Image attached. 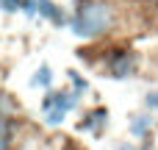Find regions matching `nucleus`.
Instances as JSON below:
<instances>
[{
	"mask_svg": "<svg viewBox=\"0 0 158 150\" xmlns=\"http://www.w3.org/2000/svg\"><path fill=\"white\" fill-rule=\"evenodd\" d=\"M19 8H22V11H28V14H33V11H36V0H22V3H19Z\"/></svg>",
	"mask_w": 158,
	"mask_h": 150,
	"instance_id": "9",
	"label": "nucleus"
},
{
	"mask_svg": "<svg viewBox=\"0 0 158 150\" xmlns=\"http://www.w3.org/2000/svg\"><path fill=\"white\" fill-rule=\"evenodd\" d=\"M17 150H47V148H44L39 139H25V142H22V145H19Z\"/></svg>",
	"mask_w": 158,
	"mask_h": 150,
	"instance_id": "8",
	"label": "nucleus"
},
{
	"mask_svg": "<svg viewBox=\"0 0 158 150\" xmlns=\"http://www.w3.org/2000/svg\"><path fill=\"white\" fill-rule=\"evenodd\" d=\"M8 136H11V122L8 117H0V150H8Z\"/></svg>",
	"mask_w": 158,
	"mask_h": 150,
	"instance_id": "4",
	"label": "nucleus"
},
{
	"mask_svg": "<svg viewBox=\"0 0 158 150\" xmlns=\"http://www.w3.org/2000/svg\"><path fill=\"white\" fill-rule=\"evenodd\" d=\"M133 64H136V56L119 50V53L114 56V61H111V75H114V78H128V75L133 72Z\"/></svg>",
	"mask_w": 158,
	"mask_h": 150,
	"instance_id": "2",
	"label": "nucleus"
},
{
	"mask_svg": "<svg viewBox=\"0 0 158 150\" xmlns=\"http://www.w3.org/2000/svg\"><path fill=\"white\" fill-rule=\"evenodd\" d=\"M147 103H150V106H158V92H153V95L147 97Z\"/></svg>",
	"mask_w": 158,
	"mask_h": 150,
	"instance_id": "10",
	"label": "nucleus"
},
{
	"mask_svg": "<svg viewBox=\"0 0 158 150\" xmlns=\"http://www.w3.org/2000/svg\"><path fill=\"white\" fill-rule=\"evenodd\" d=\"M44 114H47V122H50V125H58V122L64 120V114H67V111H64V109H47Z\"/></svg>",
	"mask_w": 158,
	"mask_h": 150,
	"instance_id": "7",
	"label": "nucleus"
},
{
	"mask_svg": "<svg viewBox=\"0 0 158 150\" xmlns=\"http://www.w3.org/2000/svg\"><path fill=\"white\" fill-rule=\"evenodd\" d=\"M119 150H133V148H131V145H122V148H119Z\"/></svg>",
	"mask_w": 158,
	"mask_h": 150,
	"instance_id": "11",
	"label": "nucleus"
},
{
	"mask_svg": "<svg viewBox=\"0 0 158 150\" xmlns=\"http://www.w3.org/2000/svg\"><path fill=\"white\" fill-rule=\"evenodd\" d=\"M50 78H53V72H50V67H39V72H36V78H33V84H36V86H47V84H50Z\"/></svg>",
	"mask_w": 158,
	"mask_h": 150,
	"instance_id": "6",
	"label": "nucleus"
},
{
	"mask_svg": "<svg viewBox=\"0 0 158 150\" xmlns=\"http://www.w3.org/2000/svg\"><path fill=\"white\" fill-rule=\"evenodd\" d=\"M114 22V8L103 0H83L78 6V14L72 19V31L78 36H97L108 31Z\"/></svg>",
	"mask_w": 158,
	"mask_h": 150,
	"instance_id": "1",
	"label": "nucleus"
},
{
	"mask_svg": "<svg viewBox=\"0 0 158 150\" xmlns=\"http://www.w3.org/2000/svg\"><path fill=\"white\" fill-rule=\"evenodd\" d=\"M39 8H42V14H44V17H50L53 22H64V17H61L58 6H53V3H47V0H39Z\"/></svg>",
	"mask_w": 158,
	"mask_h": 150,
	"instance_id": "3",
	"label": "nucleus"
},
{
	"mask_svg": "<svg viewBox=\"0 0 158 150\" xmlns=\"http://www.w3.org/2000/svg\"><path fill=\"white\" fill-rule=\"evenodd\" d=\"M67 150H83V148H67Z\"/></svg>",
	"mask_w": 158,
	"mask_h": 150,
	"instance_id": "12",
	"label": "nucleus"
},
{
	"mask_svg": "<svg viewBox=\"0 0 158 150\" xmlns=\"http://www.w3.org/2000/svg\"><path fill=\"white\" fill-rule=\"evenodd\" d=\"M147 128H150V120H147V117H136V120L131 122V131H133V134H139V136H144V134H147Z\"/></svg>",
	"mask_w": 158,
	"mask_h": 150,
	"instance_id": "5",
	"label": "nucleus"
}]
</instances>
